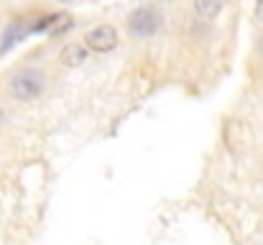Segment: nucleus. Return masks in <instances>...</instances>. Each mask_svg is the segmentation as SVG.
<instances>
[{"mask_svg": "<svg viewBox=\"0 0 263 245\" xmlns=\"http://www.w3.org/2000/svg\"><path fill=\"white\" fill-rule=\"evenodd\" d=\"M59 62L64 67H82L87 62V49L82 44H67L59 54Z\"/></svg>", "mask_w": 263, "mask_h": 245, "instance_id": "nucleus-4", "label": "nucleus"}, {"mask_svg": "<svg viewBox=\"0 0 263 245\" xmlns=\"http://www.w3.org/2000/svg\"><path fill=\"white\" fill-rule=\"evenodd\" d=\"M261 49H263V39H261Z\"/></svg>", "mask_w": 263, "mask_h": 245, "instance_id": "nucleus-9", "label": "nucleus"}, {"mask_svg": "<svg viewBox=\"0 0 263 245\" xmlns=\"http://www.w3.org/2000/svg\"><path fill=\"white\" fill-rule=\"evenodd\" d=\"M59 3H74V0H59Z\"/></svg>", "mask_w": 263, "mask_h": 245, "instance_id": "nucleus-8", "label": "nucleus"}, {"mask_svg": "<svg viewBox=\"0 0 263 245\" xmlns=\"http://www.w3.org/2000/svg\"><path fill=\"white\" fill-rule=\"evenodd\" d=\"M222 8H225V0H194V10H197V15L204 18V21L220 15Z\"/></svg>", "mask_w": 263, "mask_h": 245, "instance_id": "nucleus-5", "label": "nucleus"}, {"mask_svg": "<svg viewBox=\"0 0 263 245\" xmlns=\"http://www.w3.org/2000/svg\"><path fill=\"white\" fill-rule=\"evenodd\" d=\"M8 92L15 100H33L44 92V74L39 69H21L10 77Z\"/></svg>", "mask_w": 263, "mask_h": 245, "instance_id": "nucleus-1", "label": "nucleus"}, {"mask_svg": "<svg viewBox=\"0 0 263 245\" xmlns=\"http://www.w3.org/2000/svg\"><path fill=\"white\" fill-rule=\"evenodd\" d=\"M256 21L263 23V0H256Z\"/></svg>", "mask_w": 263, "mask_h": 245, "instance_id": "nucleus-6", "label": "nucleus"}, {"mask_svg": "<svg viewBox=\"0 0 263 245\" xmlns=\"http://www.w3.org/2000/svg\"><path fill=\"white\" fill-rule=\"evenodd\" d=\"M161 28V13L143 5V8H136L130 15H128V31L133 36H154L156 31Z\"/></svg>", "mask_w": 263, "mask_h": 245, "instance_id": "nucleus-2", "label": "nucleus"}, {"mask_svg": "<svg viewBox=\"0 0 263 245\" xmlns=\"http://www.w3.org/2000/svg\"><path fill=\"white\" fill-rule=\"evenodd\" d=\"M0 125H3V110H0Z\"/></svg>", "mask_w": 263, "mask_h": 245, "instance_id": "nucleus-7", "label": "nucleus"}, {"mask_svg": "<svg viewBox=\"0 0 263 245\" xmlns=\"http://www.w3.org/2000/svg\"><path fill=\"white\" fill-rule=\"evenodd\" d=\"M85 41H87V46L92 51H97V54H107V51H112L115 46H118V31L112 28V26H97V28H92L87 31V36H85Z\"/></svg>", "mask_w": 263, "mask_h": 245, "instance_id": "nucleus-3", "label": "nucleus"}]
</instances>
